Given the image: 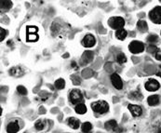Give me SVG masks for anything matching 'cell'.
Here are the masks:
<instances>
[{
    "mask_svg": "<svg viewBox=\"0 0 161 133\" xmlns=\"http://www.w3.org/2000/svg\"><path fill=\"white\" fill-rule=\"evenodd\" d=\"M92 129V125L91 123L89 122H84L82 125H81V130L83 133H88L89 131H91Z\"/></svg>",
    "mask_w": 161,
    "mask_h": 133,
    "instance_id": "cell-19",
    "label": "cell"
},
{
    "mask_svg": "<svg viewBox=\"0 0 161 133\" xmlns=\"http://www.w3.org/2000/svg\"><path fill=\"white\" fill-rule=\"evenodd\" d=\"M81 44L83 45V47H85V48H92L96 44V38L93 34H88L83 37V39L81 41Z\"/></svg>",
    "mask_w": 161,
    "mask_h": 133,
    "instance_id": "cell-6",
    "label": "cell"
},
{
    "mask_svg": "<svg viewBox=\"0 0 161 133\" xmlns=\"http://www.w3.org/2000/svg\"><path fill=\"white\" fill-rule=\"evenodd\" d=\"M69 101L71 103L78 105L79 103H82L81 102L83 101V94L81 91L78 88H75L71 90V92L69 93Z\"/></svg>",
    "mask_w": 161,
    "mask_h": 133,
    "instance_id": "cell-3",
    "label": "cell"
},
{
    "mask_svg": "<svg viewBox=\"0 0 161 133\" xmlns=\"http://www.w3.org/2000/svg\"><path fill=\"white\" fill-rule=\"evenodd\" d=\"M129 50L132 54L142 53L144 50V45L141 41L134 40V41L130 42V44L129 45Z\"/></svg>",
    "mask_w": 161,
    "mask_h": 133,
    "instance_id": "cell-4",
    "label": "cell"
},
{
    "mask_svg": "<svg viewBox=\"0 0 161 133\" xmlns=\"http://www.w3.org/2000/svg\"><path fill=\"white\" fill-rule=\"evenodd\" d=\"M130 98L133 100H142L143 99V94L139 91V90H136V91H133L130 94Z\"/></svg>",
    "mask_w": 161,
    "mask_h": 133,
    "instance_id": "cell-23",
    "label": "cell"
},
{
    "mask_svg": "<svg viewBox=\"0 0 161 133\" xmlns=\"http://www.w3.org/2000/svg\"><path fill=\"white\" fill-rule=\"evenodd\" d=\"M46 127V123L44 120H37L36 122V124H34V128H36L37 130L38 131H41V130H43Z\"/></svg>",
    "mask_w": 161,
    "mask_h": 133,
    "instance_id": "cell-22",
    "label": "cell"
},
{
    "mask_svg": "<svg viewBox=\"0 0 161 133\" xmlns=\"http://www.w3.org/2000/svg\"><path fill=\"white\" fill-rule=\"evenodd\" d=\"M91 109L95 112L96 114L99 115H104L109 111V104L107 102L101 100L97 101L91 103Z\"/></svg>",
    "mask_w": 161,
    "mask_h": 133,
    "instance_id": "cell-1",
    "label": "cell"
},
{
    "mask_svg": "<svg viewBox=\"0 0 161 133\" xmlns=\"http://www.w3.org/2000/svg\"><path fill=\"white\" fill-rule=\"evenodd\" d=\"M26 40L28 42H36V41H37L38 40L37 34H28Z\"/></svg>",
    "mask_w": 161,
    "mask_h": 133,
    "instance_id": "cell-25",
    "label": "cell"
},
{
    "mask_svg": "<svg viewBox=\"0 0 161 133\" xmlns=\"http://www.w3.org/2000/svg\"><path fill=\"white\" fill-rule=\"evenodd\" d=\"M160 72H161V65H160Z\"/></svg>",
    "mask_w": 161,
    "mask_h": 133,
    "instance_id": "cell-35",
    "label": "cell"
},
{
    "mask_svg": "<svg viewBox=\"0 0 161 133\" xmlns=\"http://www.w3.org/2000/svg\"><path fill=\"white\" fill-rule=\"evenodd\" d=\"M137 28L138 30L141 32V33H145L147 32L148 30V25H147V23L145 22V20H139V22L137 23Z\"/></svg>",
    "mask_w": 161,
    "mask_h": 133,
    "instance_id": "cell-15",
    "label": "cell"
},
{
    "mask_svg": "<svg viewBox=\"0 0 161 133\" xmlns=\"http://www.w3.org/2000/svg\"><path fill=\"white\" fill-rule=\"evenodd\" d=\"M10 75L12 76H15V77H19V76H22L24 75V70L20 67V66H13L10 69L9 71Z\"/></svg>",
    "mask_w": 161,
    "mask_h": 133,
    "instance_id": "cell-12",
    "label": "cell"
},
{
    "mask_svg": "<svg viewBox=\"0 0 161 133\" xmlns=\"http://www.w3.org/2000/svg\"><path fill=\"white\" fill-rule=\"evenodd\" d=\"M147 41L149 43H151V45H154L155 43H157V42H158V37L157 34H150L147 37Z\"/></svg>",
    "mask_w": 161,
    "mask_h": 133,
    "instance_id": "cell-26",
    "label": "cell"
},
{
    "mask_svg": "<svg viewBox=\"0 0 161 133\" xmlns=\"http://www.w3.org/2000/svg\"><path fill=\"white\" fill-rule=\"evenodd\" d=\"M0 33H1V38H0V40L2 42L6 38L7 34H8V32H7V30L4 29V28H0Z\"/></svg>",
    "mask_w": 161,
    "mask_h": 133,
    "instance_id": "cell-29",
    "label": "cell"
},
{
    "mask_svg": "<svg viewBox=\"0 0 161 133\" xmlns=\"http://www.w3.org/2000/svg\"><path fill=\"white\" fill-rule=\"evenodd\" d=\"M144 87L148 91H157L160 88V84L156 79H149L148 81H146Z\"/></svg>",
    "mask_w": 161,
    "mask_h": 133,
    "instance_id": "cell-9",
    "label": "cell"
},
{
    "mask_svg": "<svg viewBox=\"0 0 161 133\" xmlns=\"http://www.w3.org/2000/svg\"><path fill=\"white\" fill-rule=\"evenodd\" d=\"M111 82H112V85L114 86V88H116V89L120 90L122 89L123 88V81L120 77V75L116 74V73H114L111 75Z\"/></svg>",
    "mask_w": 161,
    "mask_h": 133,
    "instance_id": "cell-7",
    "label": "cell"
},
{
    "mask_svg": "<svg viewBox=\"0 0 161 133\" xmlns=\"http://www.w3.org/2000/svg\"><path fill=\"white\" fill-rule=\"evenodd\" d=\"M129 110L130 111L131 115L133 116H141L143 115V109L140 105H135V104H129Z\"/></svg>",
    "mask_w": 161,
    "mask_h": 133,
    "instance_id": "cell-11",
    "label": "cell"
},
{
    "mask_svg": "<svg viewBox=\"0 0 161 133\" xmlns=\"http://www.w3.org/2000/svg\"><path fill=\"white\" fill-rule=\"evenodd\" d=\"M54 86H55L56 88L59 89V90L64 88V87H65V80L62 79V78H59V79H57V80L55 81Z\"/></svg>",
    "mask_w": 161,
    "mask_h": 133,
    "instance_id": "cell-21",
    "label": "cell"
},
{
    "mask_svg": "<svg viewBox=\"0 0 161 133\" xmlns=\"http://www.w3.org/2000/svg\"><path fill=\"white\" fill-rule=\"evenodd\" d=\"M37 31H38V29L36 26H28L27 27V33L28 34H37Z\"/></svg>",
    "mask_w": 161,
    "mask_h": 133,
    "instance_id": "cell-28",
    "label": "cell"
},
{
    "mask_svg": "<svg viewBox=\"0 0 161 133\" xmlns=\"http://www.w3.org/2000/svg\"><path fill=\"white\" fill-rule=\"evenodd\" d=\"M17 91L20 93V94H22V95H26L27 94V89L25 87L23 86H18L17 87Z\"/></svg>",
    "mask_w": 161,
    "mask_h": 133,
    "instance_id": "cell-27",
    "label": "cell"
},
{
    "mask_svg": "<svg viewBox=\"0 0 161 133\" xmlns=\"http://www.w3.org/2000/svg\"><path fill=\"white\" fill-rule=\"evenodd\" d=\"M67 124H68L69 127L73 129H78L81 127L80 121L75 117H69L68 120H67Z\"/></svg>",
    "mask_w": 161,
    "mask_h": 133,
    "instance_id": "cell-13",
    "label": "cell"
},
{
    "mask_svg": "<svg viewBox=\"0 0 161 133\" xmlns=\"http://www.w3.org/2000/svg\"><path fill=\"white\" fill-rule=\"evenodd\" d=\"M76 66H78V65H76V64H75V61H73V62H72V67L75 68V69H78V67H76Z\"/></svg>",
    "mask_w": 161,
    "mask_h": 133,
    "instance_id": "cell-32",
    "label": "cell"
},
{
    "mask_svg": "<svg viewBox=\"0 0 161 133\" xmlns=\"http://www.w3.org/2000/svg\"><path fill=\"white\" fill-rule=\"evenodd\" d=\"M128 37V32L125 29H120L116 31V37L119 40H125L126 37Z\"/></svg>",
    "mask_w": 161,
    "mask_h": 133,
    "instance_id": "cell-18",
    "label": "cell"
},
{
    "mask_svg": "<svg viewBox=\"0 0 161 133\" xmlns=\"http://www.w3.org/2000/svg\"><path fill=\"white\" fill-rule=\"evenodd\" d=\"M157 75L161 77V72H158V73H157Z\"/></svg>",
    "mask_w": 161,
    "mask_h": 133,
    "instance_id": "cell-33",
    "label": "cell"
},
{
    "mask_svg": "<svg viewBox=\"0 0 161 133\" xmlns=\"http://www.w3.org/2000/svg\"><path fill=\"white\" fill-rule=\"evenodd\" d=\"M108 24L111 28H113L116 31L123 29L125 25V20L122 17L116 16V17H111L108 20Z\"/></svg>",
    "mask_w": 161,
    "mask_h": 133,
    "instance_id": "cell-2",
    "label": "cell"
},
{
    "mask_svg": "<svg viewBox=\"0 0 161 133\" xmlns=\"http://www.w3.org/2000/svg\"><path fill=\"white\" fill-rule=\"evenodd\" d=\"M157 133H161V129H160V130H159V131H158Z\"/></svg>",
    "mask_w": 161,
    "mask_h": 133,
    "instance_id": "cell-34",
    "label": "cell"
},
{
    "mask_svg": "<svg viewBox=\"0 0 161 133\" xmlns=\"http://www.w3.org/2000/svg\"><path fill=\"white\" fill-rule=\"evenodd\" d=\"M104 128H105L107 130H113V131H116L117 133H121L123 130L121 128H119L117 122L116 120H113V119L106 121L105 124H104Z\"/></svg>",
    "mask_w": 161,
    "mask_h": 133,
    "instance_id": "cell-8",
    "label": "cell"
},
{
    "mask_svg": "<svg viewBox=\"0 0 161 133\" xmlns=\"http://www.w3.org/2000/svg\"><path fill=\"white\" fill-rule=\"evenodd\" d=\"M0 4H1V10H8L12 8V2L11 1H9V0H1L0 1Z\"/></svg>",
    "mask_w": 161,
    "mask_h": 133,
    "instance_id": "cell-20",
    "label": "cell"
},
{
    "mask_svg": "<svg viewBox=\"0 0 161 133\" xmlns=\"http://www.w3.org/2000/svg\"><path fill=\"white\" fill-rule=\"evenodd\" d=\"M147 102L150 106H156L159 102V96L158 95H151L148 97Z\"/></svg>",
    "mask_w": 161,
    "mask_h": 133,
    "instance_id": "cell-16",
    "label": "cell"
},
{
    "mask_svg": "<svg viewBox=\"0 0 161 133\" xmlns=\"http://www.w3.org/2000/svg\"><path fill=\"white\" fill-rule=\"evenodd\" d=\"M116 61L119 64H123L127 61V57H126V55L124 53H119L116 56Z\"/></svg>",
    "mask_w": 161,
    "mask_h": 133,
    "instance_id": "cell-24",
    "label": "cell"
},
{
    "mask_svg": "<svg viewBox=\"0 0 161 133\" xmlns=\"http://www.w3.org/2000/svg\"><path fill=\"white\" fill-rule=\"evenodd\" d=\"M24 133H27V132H24Z\"/></svg>",
    "mask_w": 161,
    "mask_h": 133,
    "instance_id": "cell-36",
    "label": "cell"
},
{
    "mask_svg": "<svg viewBox=\"0 0 161 133\" xmlns=\"http://www.w3.org/2000/svg\"><path fill=\"white\" fill-rule=\"evenodd\" d=\"M158 50H157V48L155 46V45H150L148 48H147V51L150 52V53H154V52H157Z\"/></svg>",
    "mask_w": 161,
    "mask_h": 133,
    "instance_id": "cell-30",
    "label": "cell"
},
{
    "mask_svg": "<svg viewBox=\"0 0 161 133\" xmlns=\"http://www.w3.org/2000/svg\"><path fill=\"white\" fill-rule=\"evenodd\" d=\"M156 59L158 60V61H161V50H158L156 52Z\"/></svg>",
    "mask_w": 161,
    "mask_h": 133,
    "instance_id": "cell-31",
    "label": "cell"
},
{
    "mask_svg": "<svg viewBox=\"0 0 161 133\" xmlns=\"http://www.w3.org/2000/svg\"><path fill=\"white\" fill-rule=\"evenodd\" d=\"M75 113L78 115H84L87 113V106L84 103H79L78 105H75Z\"/></svg>",
    "mask_w": 161,
    "mask_h": 133,
    "instance_id": "cell-17",
    "label": "cell"
},
{
    "mask_svg": "<svg viewBox=\"0 0 161 133\" xmlns=\"http://www.w3.org/2000/svg\"><path fill=\"white\" fill-rule=\"evenodd\" d=\"M94 58V54L92 51H90V50H88V51H85L83 53L82 55V58H81V61H82V64H89V62H90Z\"/></svg>",
    "mask_w": 161,
    "mask_h": 133,
    "instance_id": "cell-14",
    "label": "cell"
},
{
    "mask_svg": "<svg viewBox=\"0 0 161 133\" xmlns=\"http://www.w3.org/2000/svg\"><path fill=\"white\" fill-rule=\"evenodd\" d=\"M149 18L153 23L157 24L161 23V7H156L149 13Z\"/></svg>",
    "mask_w": 161,
    "mask_h": 133,
    "instance_id": "cell-5",
    "label": "cell"
},
{
    "mask_svg": "<svg viewBox=\"0 0 161 133\" xmlns=\"http://www.w3.org/2000/svg\"><path fill=\"white\" fill-rule=\"evenodd\" d=\"M20 125L18 120H12L10 121L8 126H7V132L8 133H17L20 130Z\"/></svg>",
    "mask_w": 161,
    "mask_h": 133,
    "instance_id": "cell-10",
    "label": "cell"
}]
</instances>
